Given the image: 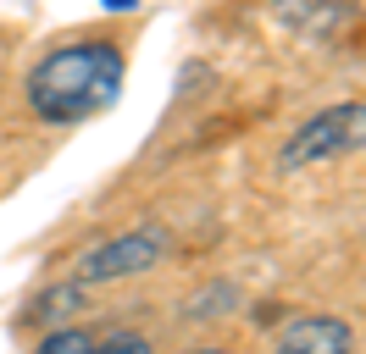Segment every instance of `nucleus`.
Returning a JSON list of instances; mask_svg holds the SVG:
<instances>
[{
  "instance_id": "f257e3e1",
  "label": "nucleus",
  "mask_w": 366,
  "mask_h": 354,
  "mask_svg": "<svg viewBox=\"0 0 366 354\" xmlns=\"http://www.w3.org/2000/svg\"><path fill=\"white\" fill-rule=\"evenodd\" d=\"M122 84H128V56L122 44L112 39H72L45 50L39 61L28 66L23 78V100L28 111L50 122V128H78V122H94L122 100Z\"/></svg>"
},
{
  "instance_id": "f03ea898",
  "label": "nucleus",
  "mask_w": 366,
  "mask_h": 354,
  "mask_svg": "<svg viewBox=\"0 0 366 354\" xmlns=\"http://www.w3.org/2000/svg\"><path fill=\"white\" fill-rule=\"evenodd\" d=\"M361 150H366V100H344V106L305 116L277 144V172L295 177V172H311V166H327V161H344V155H361Z\"/></svg>"
},
{
  "instance_id": "7ed1b4c3",
  "label": "nucleus",
  "mask_w": 366,
  "mask_h": 354,
  "mask_svg": "<svg viewBox=\"0 0 366 354\" xmlns=\"http://www.w3.org/2000/svg\"><path fill=\"white\" fill-rule=\"evenodd\" d=\"M172 249V233L161 227V221H144V227H128V233H117V238L94 243L78 255L72 266V277L84 288H100V283H122V277H139V271H150L161 266V255Z\"/></svg>"
},
{
  "instance_id": "20e7f679",
  "label": "nucleus",
  "mask_w": 366,
  "mask_h": 354,
  "mask_svg": "<svg viewBox=\"0 0 366 354\" xmlns=\"http://www.w3.org/2000/svg\"><path fill=\"white\" fill-rule=\"evenodd\" d=\"M267 11H272L277 28H289V34L305 39V44L339 39L344 28H350V17H355L344 0H267Z\"/></svg>"
},
{
  "instance_id": "39448f33",
  "label": "nucleus",
  "mask_w": 366,
  "mask_h": 354,
  "mask_svg": "<svg viewBox=\"0 0 366 354\" xmlns=\"http://www.w3.org/2000/svg\"><path fill=\"white\" fill-rule=\"evenodd\" d=\"M272 354H355V327L344 315H295L289 327L272 338Z\"/></svg>"
},
{
  "instance_id": "423d86ee",
  "label": "nucleus",
  "mask_w": 366,
  "mask_h": 354,
  "mask_svg": "<svg viewBox=\"0 0 366 354\" xmlns=\"http://www.w3.org/2000/svg\"><path fill=\"white\" fill-rule=\"evenodd\" d=\"M84 293H89V288L78 283V277H72V283H56V288H45V293L34 299V315H39V321H61V315H72V310H78V299H84Z\"/></svg>"
},
{
  "instance_id": "0eeeda50",
  "label": "nucleus",
  "mask_w": 366,
  "mask_h": 354,
  "mask_svg": "<svg viewBox=\"0 0 366 354\" xmlns=\"http://www.w3.org/2000/svg\"><path fill=\"white\" fill-rule=\"evenodd\" d=\"M89 343H94L89 327H56V332L39 338V349H34V354H89Z\"/></svg>"
},
{
  "instance_id": "6e6552de",
  "label": "nucleus",
  "mask_w": 366,
  "mask_h": 354,
  "mask_svg": "<svg viewBox=\"0 0 366 354\" xmlns=\"http://www.w3.org/2000/svg\"><path fill=\"white\" fill-rule=\"evenodd\" d=\"M89 354H150V343L139 332H112V338H94Z\"/></svg>"
},
{
  "instance_id": "1a4fd4ad",
  "label": "nucleus",
  "mask_w": 366,
  "mask_h": 354,
  "mask_svg": "<svg viewBox=\"0 0 366 354\" xmlns=\"http://www.w3.org/2000/svg\"><path fill=\"white\" fill-rule=\"evenodd\" d=\"M233 299H239V293H233L228 283H217V288H206V293H200V299L189 305V315H194V321H206V315H222L217 305H233Z\"/></svg>"
},
{
  "instance_id": "9d476101",
  "label": "nucleus",
  "mask_w": 366,
  "mask_h": 354,
  "mask_svg": "<svg viewBox=\"0 0 366 354\" xmlns=\"http://www.w3.org/2000/svg\"><path fill=\"white\" fill-rule=\"evenodd\" d=\"M100 6H106V11H117V17H122V11H139V0H100Z\"/></svg>"
},
{
  "instance_id": "9b49d317",
  "label": "nucleus",
  "mask_w": 366,
  "mask_h": 354,
  "mask_svg": "<svg viewBox=\"0 0 366 354\" xmlns=\"http://www.w3.org/2000/svg\"><path fill=\"white\" fill-rule=\"evenodd\" d=\"M189 354H233V349H222V343H206V349H189Z\"/></svg>"
}]
</instances>
